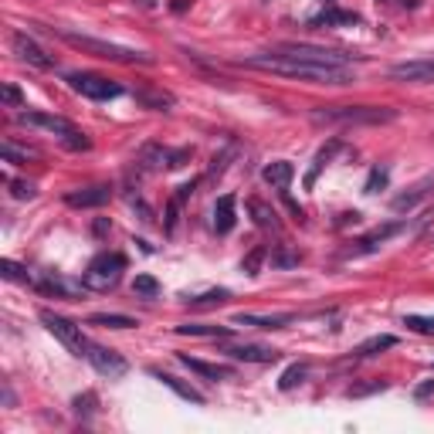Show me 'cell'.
I'll return each mask as SVG.
<instances>
[{
    "label": "cell",
    "instance_id": "cell-1",
    "mask_svg": "<svg viewBox=\"0 0 434 434\" xmlns=\"http://www.w3.org/2000/svg\"><path fill=\"white\" fill-rule=\"evenodd\" d=\"M237 65L244 68H255V72H272L282 79H295V81H309V85H350L356 81L353 68H333V65H316V61H306V58H295L288 51H262V55H251V58H241Z\"/></svg>",
    "mask_w": 434,
    "mask_h": 434
},
{
    "label": "cell",
    "instance_id": "cell-2",
    "mask_svg": "<svg viewBox=\"0 0 434 434\" xmlns=\"http://www.w3.org/2000/svg\"><path fill=\"white\" fill-rule=\"evenodd\" d=\"M58 38L65 41L68 48H75L81 55H95L102 61H119V65H153V58L146 51H132V48H122L112 41L102 38H88V34H75V31H55Z\"/></svg>",
    "mask_w": 434,
    "mask_h": 434
},
{
    "label": "cell",
    "instance_id": "cell-3",
    "mask_svg": "<svg viewBox=\"0 0 434 434\" xmlns=\"http://www.w3.org/2000/svg\"><path fill=\"white\" fill-rule=\"evenodd\" d=\"M394 119L397 109H387V106H336V109L313 112V122L319 126H384Z\"/></svg>",
    "mask_w": 434,
    "mask_h": 434
},
{
    "label": "cell",
    "instance_id": "cell-4",
    "mask_svg": "<svg viewBox=\"0 0 434 434\" xmlns=\"http://www.w3.org/2000/svg\"><path fill=\"white\" fill-rule=\"evenodd\" d=\"M126 272V255L119 251H102L88 262V272L81 275V288H92V292H109L116 288L119 278Z\"/></svg>",
    "mask_w": 434,
    "mask_h": 434
},
{
    "label": "cell",
    "instance_id": "cell-5",
    "mask_svg": "<svg viewBox=\"0 0 434 434\" xmlns=\"http://www.w3.org/2000/svg\"><path fill=\"white\" fill-rule=\"evenodd\" d=\"M41 322L48 326V333H55V336H58V339H61L75 356L88 353V339H85V333H81L79 322L58 316V313H51V309H41Z\"/></svg>",
    "mask_w": 434,
    "mask_h": 434
},
{
    "label": "cell",
    "instance_id": "cell-6",
    "mask_svg": "<svg viewBox=\"0 0 434 434\" xmlns=\"http://www.w3.org/2000/svg\"><path fill=\"white\" fill-rule=\"evenodd\" d=\"M65 81L85 95V99H95V102H106V99H119L122 95V85L119 81H109L102 79V75H92V72H72V75H65Z\"/></svg>",
    "mask_w": 434,
    "mask_h": 434
},
{
    "label": "cell",
    "instance_id": "cell-7",
    "mask_svg": "<svg viewBox=\"0 0 434 434\" xmlns=\"http://www.w3.org/2000/svg\"><path fill=\"white\" fill-rule=\"evenodd\" d=\"M282 51H288V55H295V58H306V61H316V65H333V68H350L356 61V55L333 51V48H319V44H306V41L282 44Z\"/></svg>",
    "mask_w": 434,
    "mask_h": 434
},
{
    "label": "cell",
    "instance_id": "cell-8",
    "mask_svg": "<svg viewBox=\"0 0 434 434\" xmlns=\"http://www.w3.org/2000/svg\"><path fill=\"white\" fill-rule=\"evenodd\" d=\"M17 122L21 126H34V129H44V132H51V136H58V143H65L72 132H79L75 129V122L65 116H51V112H17Z\"/></svg>",
    "mask_w": 434,
    "mask_h": 434
},
{
    "label": "cell",
    "instance_id": "cell-9",
    "mask_svg": "<svg viewBox=\"0 0 434 434\" xmlns=\"http://www.w3.org/2000/svg\"><path fill=\"white\" fill-rule=\"evenodd\" d=\"M85 359L102 373V377H109V380H119V377H126V370H129V363L116 353V350H106V346H99V343H88V353Z\"/></svg>",
    "mask_w": 434,
    "mask_h": 434
},
{
    "label": "cell",
    "instance_id": "cell-10",
    "mask_svg": "<svg viewBox=\"0 0 434 434\" xmlns=\"http://www.w3.org/2000/svg\"><path fill=\"white\" fill-rule=\"evenodd\" d=\"M400 231H407V221H387V224H380V228H373L370 235L359 237L353 248H350V255H370V251H377L380 244H387L391 237H397Z\"/></svg>",
    "mask_w": 434,
    "mask_h": 434
},
{
    "label": "cell",
    "instance_id": "cell-11",
    "mask_svg": "<svg viewBox=\"0 0 434 434\" xmlns=\"http://www.w3.org/2000/svg\"><path fill=\"white\" fill-rule=\"evenodd\" d=\"M391 79L411 81V85H428L434 81V58H417V61H400L391 68Z\"/></svg>",
    "mask_w": 434,
    "mask_h": 434
},
{
    "label": "cell",
    "instance_id": "cell-12",
    "mask_svg": "<svg viewBox=\"0 0 434 434\" xmlns=\"http://www.w3.org/2000/svg\"><path fill=\"white\" fill-rule=\"evenodd\" d=\"M10 44H14V51H17V58H21V61L34 65V68H41V72H51V68H55V58H48L38 44L24 34V31H17V34L10 38Z\"/></svg>",
    "mask_w": 434,
    "mask_h": 434
},
{
    "label": "cell",
    "instance_id": "cell-13",
    "mask_svg": "<svg viewBox=\"0 0 434 434\" xmlns=\"http://www.w3.org/2000/svg\"><path fill=\"white\" fill-rule=\"evenodd\" d=\"M431 190H434V173L431 177H424V180H417L414 187H407L404 194H397V197L391 200V207H394L397 214H407V210H414L421 200L431 197Z\"/></svg>",
    "mask_w": 434,
    "mask_h": 434
},
{
    "label": "cell",
    "instance_id": "cell-14",
    "mask_svg": "<svg viewBox=\"0 0 434 434\" xmlns=\"http://www.w3.org/2000/svg\"><path fill=\"white\" fill-rule=\"evenodd\" d=\"M112 200V187H106V184H95V187H85V190H72V194H65V204L68 207H102V204H109Z\"/></svg>",
    "mask_w": 434,
    "mask_h": 434
},
{
    "label": "cell",
    "instance_id": "cell-15",
    "mask_svg": "<svg viewBox=\"0 0 434 434\" xmlns=\"http://www.w3.org/2000/svg\"><path fill=\"white\" fill-rule=\"evenodd\" d=\"M235 224H237V200L235 194H224L214 204V231L217 235H231Z\"/></svg>",
    "mask_w": 434,
    "mask_h": 434
},
{
    "label": "cell",
    "instance_id": "cell-16",
    "mask_svg": "<svg viewBox=\"0 0 434 434\" xmlns=\"http://www.w3.org/2000/svg\"><path fill=\"white\" fill-rule=\"evenodd\" d=\"M177 359L190 370V373H197V377H204V380H228L235 370L231 366H217V363H204V359H197V356H187V353H177Z\"/></svg>",
    "mask_w": 434,
    "mask_h": 434
},
{
    "label": "cell",
    "instance_id": "cell-17",
    "mask_svg": "<svg viewBox=\"0 0 434 434\" xmlns=\"http://www.w3.org/2000/svg\"><path fill=\"white\" fill-rule=\"evenodd\" d=\"M224 353L231 359H241V363H278V350H268V346H255V343H244V346H228Z\"/></svg>",
    "mask_w": 434,
    "mask_h": 434
},
{
    "label": "cell",
    "instance_id": "cell-18",
    "mask_svg": "<svg viewBox=\"0 0 434 434\" xmlns=\"http://www.w3.org/2000/svg\"><path fill=\"white\" fill-rule=\"evenodd\" d=\"M235 326H255V329H285L288 322H295L292 313H275V316H251V313H237L231 319Z\"/></svg>",
    "mask_w": 434,
    "mask_h": 434
},
{
    "label": "cell",
    "instance_id": "cell-19",
    "mask_svg": "<svg viewBox=\"0 0 434 434\" xmlns=\"http://www.w3.org/2000/svg\"><path fill=\"white\" fill-rule=\"evenodd\" d=\"M313 28H339V24H359V14L356 10H339L336 3H329L322 14H316L313 21H309Z\"/></svg>",
    "mask_w": 434,
    "mask_h": 434
},
{
    "label": "cell",
    "instance_id": "cell-20",
    "mask_svg": "<svg viewBox=\"0 0 434 434\" xmlns=\"http://www.w3.org/2000/svg\"><path fill=\"white\" fill-rule=\"evenodd\" d=\"M150 377H153V380H159L163 387H170L177 397H184V400H190V404H204V394H200V391H194L190 384H184L180 377H173V373H163V370H150Z\"/></svg>",
    "mask_w": 434,
    "mask_h": 434
},
{
    "label": "cell",
    "instance_id": "cell-21",
    "mask_svg": "<svg viewBox=\"0 0 434 434\" xmlns=\"http://www.w3.org/2000/svg\"><path fill=\"white\" fill-rule=\"evenodd\" d=\"M339 150H343V143H339V139H329V143H326V146H322V150L316 153V159H313V166H309V173H306V187H309V190L316 187L319 173H322V170H326V166L333 163V157H336Z\"/></svg>",
    "mask_w": 434,
    "mask_h": 434
},
{
    "label": "cell",
    "instance_id": "cell-22",
    "mask_svg": "<svg viewBox=\"0 0 434 434\" xmlns=\"http://www.w3.org/2000/svg\"><path fill=\"white\" fill-rule=\"evenodd\" d=\"M136 102L143 109H153V112H170L177 99L170 92H159V88H136Z\"/></svg>",
    "mask_w": 434,
    "mask_h": 434
},
{
    "label": "cell",
    "instance_id": "cell-23",
    "mask_svg": "<svg viewBox=\"0 0 434 434\" xmlns=\"http://www.w3.org/2000/svg\"><path fill=\"white\" fill-rule=\"evenodd\" d=\"M292 177H295V166H292L288 159H275V163H268V166L262 170V180L278 187V190H285V187L292 184Z\"/></svg>",
    "mask_w": 434,
    "mask_h": 434
},
{
    "label": "cell",
    "instance_id": "cell-24",
    "mask_svg": "<svg viewBox=\"0 0 434 434\" xmlns=\"http://www.w3.org/2000/svg\"><path fill=\"white\" fill-rule=\"evenodd\" d=\"M248 210H251V217H255V224H258V228H265V231H278V228H282L275 207H268L265 200L251 197V200H248Z\"/></svg>",
    "mask_w": 434,
    "mask_h": 434
},
{
    "label": "cell",
    "instance_id": "cell-25",
    "mask_svg": "<svg viewBox=\"0 0 434 434\" xmlns=\"http://www.w3.org/2000/svg\"><path fill=\"white\" fill-rule=\"evenodd\" d=\"M394 346H397V336L384 333V336H370V339H363V343L353 350V356L356 359H366V356H377V353H384V350H394Z\"/></svg>",
    "mask_w": 434,
    "mask_h": 434
},
{
    "label": "cell",
    "instance_id": "cell-26",
    "mask_svg": "<svg viewBox=\"0 0 434 434\" xmlns=\"http://www.w3.org/2000/svg\"><path fill=\"white\" fill-rule=\"evenodd\" d=\"M177 333L180 336H231L235 333V326H207V322H184V326H177Z\"/></svg>",
    "mask_w": 434,
    "mask_h": 434
},
{
    "label": "cell",
    "instance_id": "cell-27",
    "mask_svg": "<svg viewBox=\"0 0 434 434\" xmlns=\"http://www.w3.org/2000/svg\"><path fill=\"white\" fill-rule=\"evenodd\" d=\"M88 326H102V329H132L139 326L132 316H119V313H95L88 316Z\"/></svg>",
    "mask_w": 434,
    "mask_h": 434
},
{
    "label": "cell",
    "instance_id": "cell-28",
    "mask_svg": "<svg viewBox=\"0 0 434 434\" xmlns=\"http://www.w3.org/2000/svg\"><path fill=\"white\" fill-rule=\"evenodd\" d=\"M265 258H268V248H265V244H255V248L241 258V272H244V275H258Z\"/></svg>",
    "mask_w": 434,
    "mask_h": 434
},
{
    "label": "cell",
    "instance_id": "cell-29",
    "mask_svg": "<svg viewBox=\"0 0 434 434\" xmlns=\"http://www.w3.org/2000/svg\"><path fill=\"white\" fill-rule=\"evenodd\" d=\"M306 373H309V366H306V363H292V366L278 377V391H295V387L306 380Z\"/></svg>",
    "mask_w": 434,
    "mask_h": 434
},
{
    "label": "cell",
    "instance_id": "cell-30",
    "mask_svg": "<svg viewBox=\"0 0 434 434\" xmlns=\"http://www.w3.org/2000/svg\"><path fill=\"white\" fill-rule=\"evenodd\" d=\"M72 407H75V417L88 421V417L99 411V394H95V391H85V394H79L72 400Z\"/></svg>",
    "mask_w": 434,
    "mask_h": 434
},
{
    "label": "cell",
    "instance_id": "cell-31",
    "mask_svg": "<svg viewBox=\"0 0 434 434\" xmlns=\"http://www.w3.org/2000/svg\"><path fill=\"white\" fill-rule=\"evenodd\" d=\"M228 299H231L228 288H210V292H204V295H194L190 306H194V309H210V306H224Z\"/></svg>",
    "mask_w": 434,
    "mask_h": 434
},
{
    "label": "cell",
    "instance_id": "cell-32",
    "mask_svg": "<svg viewBox=\"0 0 434 434\" xmlns=\"http://www.w3.org/2000/svg\"><path fill=\"white\" fill-rule=\"evenodd\" d=\"M387 180H391V170L387 166H373L370 177H366V184H363V194H380L387 187Z\"/></svg>",
    "mask_w": 434,
    "mask_h": 434
},
{
    "label": "cell",
    "instance_id": "cell-33",
    "mask_svg": "<svg viewBox=\"0 0 434 434\" xmlns=\"http://www.w3.org/2000/svg\"><path fill=\"white\" fill-rule=\"evenodd\" d=\"M391 384L387 380H366V384H353L350 391H346V397L350 400H359V397H370V394H384Z\"/></svg>",
    "mask_w": 434,
    "mask_h": 434
},
{
    "label": "cell",
    "instance_id": "cell-34",
    "mask_svg": "<svg viewBox=\"0 0 434 434\" xmlns=\"http://www.w3.org/2000/svg\"><path fill=\"white\" fill-rule=\"evenodd\" d=\"M302 258H299V251H292L288 244H278L275 251H272V265L275 268H295Z\"/></svg>",
    "mask_w": 434,
    "mask_h": 434
},
{
    "label": "cell",
    "instance_id": "cell-35",
    "mask_svg": "<svg viewBox=\"0 0 434 434\" xmlns=\"http://www.w3.org/2000/svg\"><path fill=\"white\" fill-rule=\"evenodd\" d=\"M132 292H136V295H143V299H157V295H159V282L153 275H136Z\"/></svg>",
    "mask_w": 434,
    "mask_h": 434
},
{
    "label": "cell",
    "instance_id": "cell-36",
    "mask_svg": "<svg viewBox=\"0 0 434 434\" xmlns=\"http://www.w3.org/2000/svg\"><path fill=\"white\" fill-rule=\"evenodd\" d=\"M0 275L7 278V282H24V285H34V278L28 275V268H21L17 262H3V265H0Z\"/></svg>",
    "mask_w": 434,
    "mask_h": 434
},
{
    "label": "cell",
    "instance_id": "cell-37",
    "mask_svg": "<svg viewBox=\"0 0 434 434\" xmlns=\"http://www.w3.org/2000/svg\"><path fill=\"white\" fill-rule=\"evenodd\" d=\"M7 187H10V194L17 200H34L38 197V187L31 184V180H7Z\"/></svg>",
    "mask_w": 434,
    "mask_h": 434
},
{
    "label": "cell",
    "instance_id": "cell-38",
    "mask_svg": "<svg viewBox=\"0 0 434 434\" xmlns=\"http://www.w3.org/2000/svg\"><path fill=\"white\" fill-rule=\"evenodd\" d=\"M404 326H407V329H414V333L434 336V319H424V316H404Z\"/></svg>",
    "mask_w": 434,
    "mask_h": 434
},
{
    "label": "cell",
    "instance_id": "cell-39",
    "mask_svg": "<svg viewBox=\"0 0 434 434\" xmlns=\"http://www.w3.org/2000/svg\"><path fill=\"white\" fill-rule=\"evenodd\" d=\"M0 99H3V106H24V95H21V88H17V85H3Z\"/></svg>",
    "mask_w": 434,
    "mask_h": 434
},
{
    "label": "cell",
    "instance_id": "cell-40",
    "mask_svg": "<svg viewBox=\"0 0 434 434\" xmlns=\"http://www.w3.org/2000/svg\"><path fill=\"white\" fill-rule=\"evenodd\" d=\"M177 214H180V200L173 197L170 200V207H166V235H173V228H177Z\"/></svg>",
    "mask_w": 434,
    "mask_h": 434
},
{
    "label": "cell",
    "instance_id": "cell-41",
    "mask_svg": "<svg viewBox=\"0 0 434 434\" xmlns=\"http://www.w3.org/2000/svg\"><path fill=\"white\" fill-rule=\"evenodd\" d=\"M431 394H434V377H431V380H424V384H417V387H414V397H417V400H428Z\"/></svg>",
    "mask_w": 434,
    "mask_h": 434
},
{
    "label": "cell",
    "instance_id": "cell-42",
    "mask_svg": "<svg viewBox=\"0 0 434 434\" xmlns=\"http://www.w3.org/2000/svg\"><path fill=\"white\" fill-rule=\"evenodd\" d=\"M194 187H197V180H190V184H184V187H177V200L184 204V200H187V197H190V194H194Z\"/></svg>",
    "mask_w": 434,
    "mask_h": 434
},
{
    "label": "cell",
    "instance_id": "cell-43",
    "mask_svg": "<svg viewBox=\"0 0 434 434\" xmlns=\"http://www.w3.org/2000/svg\"><path fill=\"white\" fill-rule=\"evenodd\" d=\"M356 221H359V214H356V210H346V214H339L336 228H346V224H356Z\"/></svg>",
    "mask_w": 434,
    "mask_h": 434
},
{
    "label": "cell",
    "instance_id": "cell-44",
    "mask_svg": "<svg viewBox=\"0 0 434 434\" xmlns=\"http://www.w3.org/2000/svg\"><path fill=\"white\" fill-rule=\"evenodd\" d=\"M190 3H194V0H173V3H170V7H173V10H177V14H184V10H187V7H190Z\"/></svg>",
    "mask_w": 434,
    "mask_h": 434
},
{
    "label": "cell",
    "instance_id": "cell-45",
    "mask_svg": "<svg viewBox=\"0 0 434 434\" xmlns=\"http://www.w3.org/2000/svg\"><path fill=\"white\" fill-rule=\"evenodd\" d=\"M109 231V221H95V235H106Z\"/></svg>",
    "mask_w": 434,
    "mask_h": 434
},
{
    "label": "cell",
    "instance_id": "cell-46",
    "mask_svg": "<svg viewBox=\"0 0 434 434\" xmlns=\"http://www.w3.org/2000/svg\"><path fill=\"white\" fill-rule=\"evenodd\" d=\"M377 3H394V0H377Z\"/></svg>",
    "mask_w": 434,
    "mask_h": 434
},
{
    "label": "cell",
    "instance_id": "cell-47",
    "mask_svg": "<svg viewBox=\"0 0 434 434\" xmlns=\"http://www.w3.org/2000/svg\"><path fill=\"white\" fill-rule=\"evenodd\" d=\"M322 3H326V7H329V3H333V0H322Z\"/></svg>",
    "mask_w": 434,
    "mask_h": 434
},
{
    "label": "cell",
    "instance_id": "cell-48",
    "mask_svg": "<svg viewBox=\"0 0 434 434\" xmlns=\"http://www.w3.org/2000/svg\"><path fill=\"white\" fill-rule=\"evenodd\" d=\"M431 241H434V235H431Z\"/></svg>",
    "mask_w": 434,
    "mask_h": 434
}]
</instances>
